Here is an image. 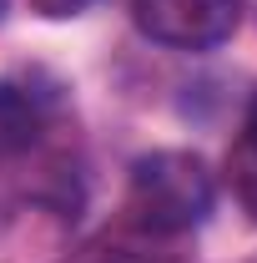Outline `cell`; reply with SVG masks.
Masks as SVG:
<instances>
[{
  "label": "cell",
  "mask_w": 257,
  "mask_h": 263,
  "mask_svg": "<svg viewBox=\"0 0 257 263\" xmlns=\"http://www.w3.org/2000/svg\"><path fill=\"white\" fill-rule=\"evenodd\" d=\"M212 197H217V182L197 152H152V157H136L131 167L126 213L141 233L177 238L212 213Z\"/></svg>",
  "instance_id": "obj_1"
},
{
  "label": "cell",
  "mask_w": 257,
  "mask_h": 263,
  "mask_svg": "<svg viewBox=\"0 0 257 263\" xmlns=\"http://www.w3.org/2000/svg\"><path fill=\"white\" fill-rule=\"evenodd\" d=\"M40 137V106H35L20 86H5L0 81V162H15L26 157Z\"/></svg>",
  "instance_id": "obj_3"
},
{
  "label": "cell",
  "mask_w": 257,
  "mask_h": 263,
  "mask_svg": "<svg viewBox=\"0 0 257 263\" xmlns=\"http://www.w3.org/2000/svg\"><path fill=\"white\" fill-rule=\"evenodd\" d=\"M91 0H31L35 15H46V21H71V15H81Z\"/></svg>",
  "instance_id": "obj_5"
},
{
  "label": "cell",
  "mask_w": 257,
  "mask_h": 263,
  "mask_svg": "<svg viewBox=\"0 0 257 263\" xmlns=\"http://www.w3.org/2000/svg\"><path fill=\"white\" fill-rule=\"evenodd\" d=\"M0 15H5V0H0Z\"/></svg>",
  "instance_id": "obj_7"
},
{
  "label": "cell",
  "mask_w": 257,
  "mask_h": 263,
  "mask_svg": "<svg viewBox=\"0 0 257 263\" xmlns=\"http://www.w3.org/2000/svg\"><path fill=\"white\" fill-rule=\"evenodd\" d=\"M227 187H232V197L242 202V213L257 218V142L242 137V142L227 152Z\"/></svg>",
  "instance_id": "obj_4"
},
{
  "label": "cell",
  "mask_w": 257,
  "mask_h": 263,
  "mask_svg": "<svg viewBox=\"0 0 257 263\" xmlns=\"http://www.w3.org/2000/svg\"><path fill=\"white\" fill-rule=\"evenodd\" d=\"M247 142H257V91H252V106H247V127H242Z\"/></svg>",
  "instance_id": "obj_6"
},
{
  "label": "cell",
  "mask_w": 257,
  "mask_h": 263,
  "mask_svg": "<svg viewBox=\"0 0 257 263\" xmlns=\"http://www.w3.org/2000/svg\"><path fill=\"white\" fill-rule=\"evenodd\" d=\"M136 26L177 51H212L237 31V0H131Z\"/></svg>",
  "instance_id": "obj_2"
}]
</instances>
